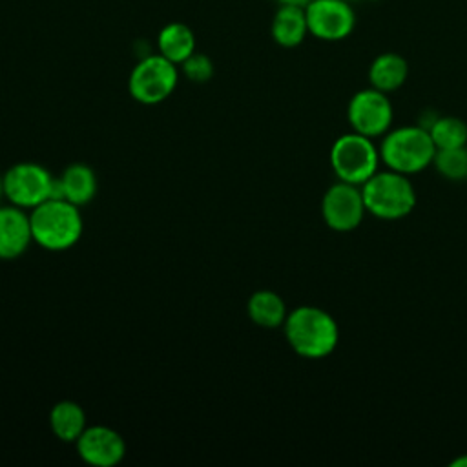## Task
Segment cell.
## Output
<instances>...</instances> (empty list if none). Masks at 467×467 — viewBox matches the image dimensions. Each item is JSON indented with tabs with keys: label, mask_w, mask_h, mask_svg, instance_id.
<instances>
[{
	"label": "cell",
	"mask_w": 467,
	"mask_h": 467,
	"mask_svg": "<svg viewBox=\"0 0 467 467\" xmlns=\"http://www.w3.org/2000/svg\"><path fill=\"white\" fill-rule=\"evenodd\" d=\"M325 223L337 232L354 230L365 213V202L361 190L350 182H337L327 190L321 202Z\"/></svg>",
	"instance_id": "10"
},
{
	"label": "cell",
	"mask_w": 467,
	"mask_h": 467,
	"mask_svg": "<svg viewBox=\"0 0 467 467\" xmlns=\"http://www.w3.org/2000/svg\"><path fill=\"white\" fill-rule=\"evenodd\" d=\"M31 239V223L22 208L15 204L0 206V259L18 257Z\"/></svg>",
	"instance_id": "12"
},
{
	"label": "cell",
	"mask_w": 467,
	"mask_h": 467,
	"mask_svg": "<svg viewBox=\"0 0 467 467\" xmlns=\"http://www.w3.org/2000/svg\"><path fill=\"white\" fill-rule=\"evenodd\" d=\"M378 150L370 142V137L359 133H348L339 137L330 150V164L336 175L350 184H363L376 173Z\"/></svg>",
	"instance_id": "6"
},
{
	"label": "cell",
	"mask_w": 467,
	"mask_h": 467,
	"mask_svg": "<svg viewBox=\"0 0 467 467\" xmlns=\"http://www.w3.org/2000/svg\"><path fill=\"white\" fill-rule=\"evenodd\" d=\"M427 131L436 150L460 148L467 144V124L458 117H436Z\"/></svg>",
	"instance_id": "19"
},
{
	"label": "cell",
	"mask_w": 467,
	"mask_h": 467,
	"mask_svg": "<svg viewBox=\"0 0 467 467\" xmlns=\"http://www.w3.org/2000/svg\"><path fill=\"white\" fill-rule=\"evenodd\" d=\"M270 33H272V38L283 47L299 46L308 33L305 7L281 5L272 18Z\"/></svg>",
	"instance_id": "13"
},
{
	"label": "cell",
	"mask_w": 467,
	"mask_h": 467,
	"mask_svg": "<svg viewBox=\"0 0 467 467\" xmlns=\"http://www.w3.org/2000/svg\"><path fill=\"white\" fill-rule=\"evenodd\" d=\"M409 75V64L407 60L398 53H381L378 55L368 69V80L372 88L389 93L398 89Z\"/></svg>",
	"instance_id": "15"
},
{
	"label": "cell",
	"mask_w": 467,
	"mask_h": 467,
	"mask_svg": "<svg viewBox=\"0 0 467 467\" xmlns=\"http://www.w3.org/2000/svg\"><path fill=\"white\" fill-rule=\"evenodd\" d=\"M250 319L265 328H275L286 319L285 301L270 290H259L248 299Z\"/></svg>",
	"instance_id": "18"
},
{
	"label": "cell",
	"mask_w": 467,
	"mask_h": 467,
	"mask_svg": "<svg viewBox=\"0 0 467 467\" xmlns=\"http://www.w3.org/2000/svg\"><path fill=\"white\" fill-rule=\"evenodd\" d=\"M78 456L95 467H113L126 454V443L120 434L109 427L95 425L84 429L77 440Z\"/></svg>",
	"instance_id": "11"
},
{
	"label": "cell",
	"mask_w": 467,
	"mask_h": 467,
	"mask_svg": "<svg viewBox=\"0 0 467 467\" xmlns=\"http://www.w3.org/2000/svg\"><path fill=\"white\" fill-rule=\"evenodd\" d=\"M51 431L62 441H77L86 429V414L75 401H58L49 414Z\"/></svg>",
	"instance_id": "17"
},
{
	"label": "cell",
	"mask_w": 467,
	"mask_h": 467,
	"mask_svg": "<svg viewBox=\"0 0 467 467\" xmlns=\"http://www.w3.org/2000/svg\"><path fill=\"white\" fill-rule=\"evenodd\" d=\"M182 71L193 82H206L213 75V64L206 55L193 51L182 62Z\"/></svg>",
	"instance_id": "21"
},
{
	"label": "cell",
	"mask_w": 467,
	"mask_h": 467,
	"mask_svg": "<svg viewBox=\"0 0 467 467\" xmlns=\"http://www.w3.org/2000/svg\"><path fill=\"white\" fill-rule=\"evenodd\" d=\"M29 223L33 241L53 252L73 246L82 234L78 206L66 199H47L35 206Z\"/></svg>",
	"instance_id": "2"
},
{
	"label": "cell",
	"mask_w": 467,
	"mask_h": 467,
	"mask_svg": "<svg viewBox=\"0 0 467 467\" xmlns=\"http://www.w3.org/2000/svg\"><path fill=\"white\" fill-rule=\"evenodd\" d=\"M348 122L356 133L378 137L392 122V106L387 95L376 88L358 91L348 102Z\"/></svg>",
	"instance_id": "9"
},
{
	"label": "cell",
	"mask_w": 467,
	"mask_h": 467,
	"mask_svg": "<svg viewBox=\"0 0 467 467\" xmlns=\"http://www.w3.org/2000/svg\"><path fill=\"white\" fill-rule=\"evenodd\" d=\"M436 153V146L429 131L421 126H405L390 131L383 142L379 155L385 164L403 175L427 168Z\"/></svg>",
	"instance_id": "4"
},
{
	"label": "cell",
	"mask_w": 467,
	"mask_h": 467,
	"mask_svg": "<svg viewBox=\"0 0 467 467\" xmlns=\"http://www.w3.org/2000/svg\"><path fill=\"white\" fill-rule=\"evenodd\" d=\"M347 2H350V0H347Z\"/></svg>",
	"instance_id": "25"
},
{
	"label": "cell",
	"mask_w": 467,
	"mask_h": 467,
	"mask_svg": "<svg viewBox=\"0 0 467 467\" xmlns=\"http://www.w3.org/2000/svg\"><path fill=\"white\" fill-rule=\"evenodd\" d=\"M4 193L18 208H35L47 199H62L58 179L35 162H18L4 175Z\"/></svg>",
	"instance_id": "5"
},
{
	"label": "cell",
	"mask_w": 467,
	"mask_h": 467,
	"mask_svg": "<svg viewBox=\"0 0 467 467\" xmlns=\"http://www.w3.org/2000/svg\"><path fill=\"white\" fill-rule=\"evenodd\" d=\"M177 67L171 60L159 55L144 57L133 69L128 80L131 97L142 104H159L177 86Z\"/></svg>",
	"instance_id": "7"
},
{
	"label": "cell",
	"mask_w": 467,
	"mask_h": 467,
	"mask_svg": "<svg viewBox=\"0 0 467 467\" xmlns=\"http://www.w3.org/2000/svg\"><path fill=\"white\" fill-rule=\"evenodd\" d=\"M432 162L436 164L438 171L451 181H463L467 179V148H445L436 150Z\"/></svg>",
	"instance_id": "20"
},
{
	"label": "cell",
	"mask_w": 467,
	"mask_h": 467,
	"mask_svg": "<svg viewBox=\"0 0 467 467\" xmlns=\"http://www.w3.org/2000/svg\"><path fill=\"white\" fill-rule=\"evenodd\" d=\"M58 184H60L62 199H66L77 206L89 202L97 193V177H95L93 170L80 162L69 164L62 171Z\"/></svg>",
	"instance_id": "14"
},
{
	"label": "cell",
	"mask_w": 467,
	"mask_h": 467,
	"mask_svg": "<svg viewBox=\"0 0 467 467\" xmlns=\"http://www.w3.org/2000/svg\"><path fill=\"white\" fill-rule=\"evenodd\" d=\"M365 210L379 219H401L412 212L416 193L412 182L400 171L374 173L361 188Z\"/></svg>",
	"instance_id": "3"
},
{
	"label": "cell",
	"mask_w": 467,
	"mask_h": 467,
	"mask_svg": "<svg viewBox=\"0 0 467 467\" xmlns=\"http://www.w3.org/2000/svg\"><path fill=\"white\" fill-rule=\"evenodd\" d=\"M285 336L296 354L319 359L334 352L339 330L328 312L317 306H299L286 316Z\"/></svg>",
	"instance_id": "1"
},
{
	"label": "cell",
	"mask_w": 467,
	"mask_h": 467,
	"mask_svg": "<svg viewBox=\"0 0 467 467\" xmlns=\"http://www.w3.org/2000/svg\"><path fill=\"white\" fill-rule=\"evenodd\" d=\"M452 465H467V456L454 460V462H452Z\"/></svg>",
	"instance_id": "23"
},
{
	"label": "cell",
	"mask_w": 467,
	"mask_h": 467,
	"mask_svg": "<svg viewBox=\"0 0 467 467\" xmlns=\"http://www.w3.org/2000/svg\"><path fill=\"white\" fill-rule=\"evenodd\" d=\"M308 33L319 40L337 42L354 31L356 13L347 0H312L305 7Z\"/></svg>",
	"instance_id": "8"
},
{
	"label": "cell",
	"mask_w": 467,
	"mask_h": 467,
	"mask_svg": "<svg viewBox=\"0 0 467 467\" xmlns=\"http://www.w3.org/2000/svg\"><path fill=\"white\" fill-rule=\"evenodd\" d=\"M159 53L173 64H182L195 51V36L182 22L164 26L157 36Z\"/></svg>",
	"instance_id": "16"
},
{
	"label": "cell",
	"mask_w": 467,
	"mask_h": 467,
	"mask_svg": "<svg viewBox=\"0 0 467 467\" xmlns=\"http://www.w3.org/2000/svg\"><path fill=\"white\" fill-rule=\"evenodd\" d=\"M281 5H297V7H306L312 0H277Z\"/></svg>",
	"instance_id": "22"
},
{
	"label": "cell",
	"mask_w": 467,
	"mask_h": 467,
	"mask_svg": "<svg viewBox=\"0 0 467 467\" xmlns=\"http://www.w3.org/2000/svg\"><path fill=\"white\" fill-rule=\"evenodd\" d=\"M2 197H5V193H4V177H0V201H2Z\"/></svg>",
	"instance_id": "24"
}]
</instances>
